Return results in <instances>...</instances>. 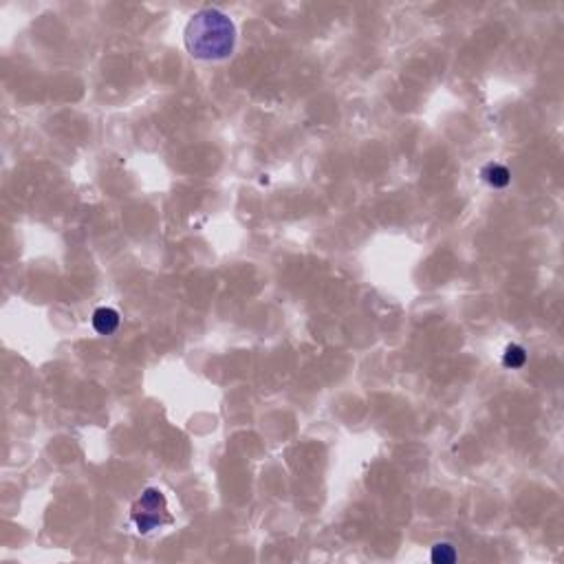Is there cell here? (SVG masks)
<instances>
[{
    "label": "cell",
    "mask_w": 564,
    "mask_h": 564,
    "mask_svg": "<svg viewBox=\"0 0 564 564\" xmlns=\"http://www.w3.org/2000/svg\"><path fill=\"white\" fill-rule=\"evenodd\" d=\"M183 42L192 57L219 62V60L230 57L236 47V27L221 9L205 7L196 11L186 25Z\"/></svg>",
    "instance_id": "6da1fadb"
},
{
    "label": "cell",
    "mask_w": 564,
    "mask_h": 564,
    "mask_svg": "<svg viewBox=\"0 0 564 564\" xmlns=\"http://www.w3.org/2000/svg\"><path fill=\"white\" fill-rule=\"evenodd\" d=\"M130 523L135 525L137 533L148 536V533L157 531L165 525H172L174 518L167 509V500L161 490L157 487H146L142 496L132 502L130 507Z\"/></svg>",
    "instance_id": "7a4b0ae2"
},
{
    "label": "cell",
    "mask_w": 564,
    "mask_h": 564,
    "mask_svg": "<svg viewBox=\"0 0 564 564\" xmlns=\"http://www.w3.org/2000/svg\"><path fill=\"white\" fill-rule=\"evenodd\" d=\"M481 177H483V181L487 183V186L496 188V190L507 188L509 181H511V172L502 163H487L481 170Z\"/></svg>",
    "instance_id": "3957f363"
},
{
    "label": "cell",
    "mask_w": 564,
    "mask_h": 564,
    "mask_svg": "<svg viewBox=\"0 0 564 564\" xmlns=\"http://www.w3.org/2000/svg\"><path fill=\"white\" fill-rule=\"evenodd\" d=\"M119 326V313L111 307H99L95 313H93V329L99 333V335H111L115 333Z\"/></svg>",
    "instance_id": "277c9868"
},
{
    "label": "cell",
    "mask_w": 564,
    "mask_h": 564,
    "mask_svg": "<svg viewBox=\"0 0 564 564\" xmlns=\"http://www.w3.org/2000/svg\"><path fill=\"white\" fill-rule=\"evenodd\" d=\"M527 362V353H525V348L523 346H518V344H509L505 348V353H502V364L507 366V369H523Z\"/></svg>",
    "instance_id": "5b68a950"
},
{
    "label": "cell",
    "mask_w": 564,
    "mask_h": 564,
    "mask_svg": "<svg viewBox=\"0 0 564 564\" xmlns=\"http://www.w3.org/2000/svg\"><path fill=\"white\" fill-rule=\"evenodd\" d=\"M430 560L434 564H452V562H456V549L450 542H436L432 546Z\"/></svg>",
    "instance_id": "8992f818"
}]
</instances>
